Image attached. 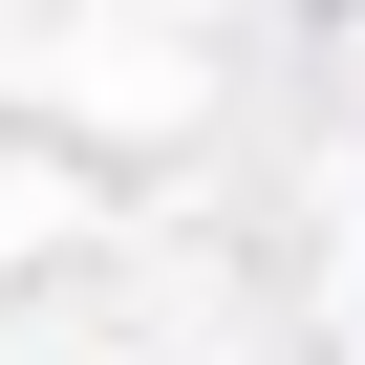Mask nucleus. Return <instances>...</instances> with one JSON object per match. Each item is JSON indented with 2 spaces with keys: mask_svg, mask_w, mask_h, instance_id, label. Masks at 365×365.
I'll return each mask as SVG.
<instances>
[]
</instances>
